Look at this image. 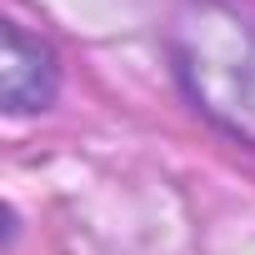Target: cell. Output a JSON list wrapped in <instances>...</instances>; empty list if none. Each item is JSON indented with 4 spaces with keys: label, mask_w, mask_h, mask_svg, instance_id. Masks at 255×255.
<instances>
[{
    "label": "cell",
    "mask_w": 255,
    "mask_h": 255,
    "mask_svg": "<svg viewBox=\"0 0 255 255\" xmlns=\"http://www.w3.org/2000/svg\"><path fill=\"white\" fill-rule=\"evenodd\" d=\"M175 45L180 70L205 110L255 135V25L225 0H195L180 15Z\"/></svg>",
    "instance_id": "1"
},
{
    "label": "cell",
    "mask_w": 255,
    "mask_h": 255,
    "mask_svg": "<svg viewBox=\"0 0 255 255\" xmlns=\"http://www.w3.org/2000/svg\"><path fill=\"white\" fill-rule=\"evenodd\" d=\"M0 100L10 115H30L55 100V55L20 25H0Z\"/></svg>",
    "instance_id": "2"
}]
</instances>
